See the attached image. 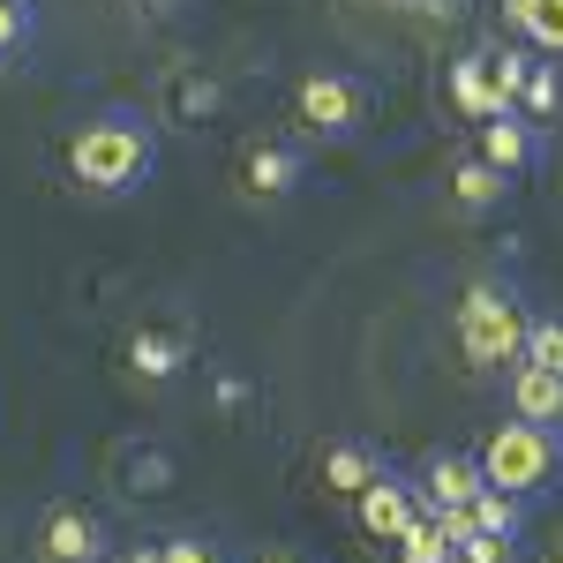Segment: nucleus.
<instances>
[{
    "mask_svg": "<svg viewBox=\"0 0 563 563\" xmlns=\"http://www.w3.org/2000/svg\"><path fill=\"white\" fill-rule=\"evenodd\" d=\"M68 180L90 203H129L158 180V129L135 106H98L84 129L68 135Z\"/></svg>",
    "mask_w": 563,
    "mask_h": 563,
    "instance_id": "nucleus-1",
    "label": "nucleus"
},
{
    "mask_svg": "<svg viewBox=\"0 0 563 563\" xmlns=\"http://www.w3.org/2000/svg\"><path fill=\"white\" fill-rule=\"evenodd\" d=\"M481 474L496 481V488H511L519 504L563 488V429H541V421H526V413L496 421L488 443H481Z\"/></svg>",
    "mask_w": 563,
    "mask_h": 563,
    "instance_id": "nucleus-2",
    "label": "nucleus"
},
{
    "mask_svg": "<svg viewBox=\"0 0 563 563\" xmlns=\"http://www.w3.org/2000/svg\"><path fill=\"white\" fill-rule=\"evenodd\" d=\"M526 301L504 286V278H474L466 286V301H459V353L474 361L481 376H496V368H511L526 353Z\"/></svg>",
    "mask_w": 563,
    "mask_h": 563,
    "instance_id": "nucleus-3",
    "label": "nucleus"
},
{
    "mask_svg": "<svg viewBox=\"0 0 563 563\" xmlns=\"http://www.w3.org/2000/svg\"><path fill=\"white\" fill-rule=\"evenodd\" d=\"M294 113H301L308 135L346 143V135L368 121V84H361L353 68H316V76H301V90H294Z\"/></svg>",
    "mask_w": 563,
    "mask_h": 563,
    "instance_id": "nucleus-4",
    "label": "nucleus"
},
{
    "mask_svg": "<svg viewBox=\"0 0 563 563\" xmlns=\"http://www.w3.org/2000/svg\"><path fill=\"white\" fill-rule=\"evenodd\" d=\"M353 504H361V533H368V541H398L406 526L429 511V504H421V481L390 474V466H384L376 481H368V488H361Z\"/></svg>",
    "mask_w": 563,
    "mask_h": 563,
    "instance_id": "nucleus-5",
    "label": "nucleus"
},
{
    "mask_svg": "<svg viewBox=\"0 0 563 563\" xmlns=\"http://www.w3.org/2000/svg\"><path fill=\"white\" fill-rule=\"evenodd\" d=\"M38 556L45 563H106V519L84 504H53L38 519Z\"/></svg>",
    "mask_w": 563,
    "mask_h": 563,
    "instance_id": "nucleus-6",
    "label": "nucleus"
},
{
    "mask_svg": "<svg viewBox=\"0 0 563 563\" xmlns=\"http://www.w3.org/2000/svg\"><path fill=\"white\" fill-rule=\"evenodd\" d=\"M488 474H481V451H435L429 466H421V504L429 511H466Z\"/></svg>",
    "mask_w": 563,
    "mask_h": 563,
    "instance_id": "nucleus-7",
    "label": "nucleus"
},
{
    "mask_svg": "<svg viewBox=\"0 0 563 563\" xmlns=\"http://www.w3.org/2000/svg\"><path fill=\"white\" fill-rule=\"evenodd\" d=\"M481 158L496 166V174H533L541 166V121H526L519 106L511 113H496V121H481Z\"/></svg>",
    "mask_w": 563,
    "mask_h": 563,
    "instance_id": "nucleus-8",
    "label": "nucleus"
},
{
    "mask_svg": "<svg viewBox=\"0 0 563 563\" xmlns=\"http://www.w3.org/2000/svg\"><path fill=\"white\" fill-rule=\"evenodd\" d=\"M301 180H308V151H294V143H256V151L241 158V188H249L256 203H286Z\"/></svg>",
    "mask_w": 563,
    "mask_h": 563,
    "instance_id": "nucleus-9",
    "label": "nucleus"
},
{
    "mask_svg": "<svg viewBox=\"0 0 563 563\" xmlns=\"http://www.w3.org/2000/svg\"><path fill=\"white\" fill-rule=\"evenodd\" d=\"M511 413L541 421V429H563V368H541V361H511Z\"/></svg>",
    "mask_w": 563,
    "mask_h": 563,
    "instance_id": "nucleus-10",
    "label": "nucleus"
},
{
    "mask_svg": "<svg viewBox=\"0 0 563 563\" xmlns=\"http://www.w3.org/2000/svg\"><path fill=\"white\" fill-rule=\"evenodd\" d=\"M188 361H196V339L188 331H135L129 339V368L143 384H174Z\"/></svg>",
    "mask_w": 563,
    "mask_h": 563,
    "instance_id": "nucleus-11",
    "label": "nucleus"
},
{
    "mask_svg": "<svg viewBox=\"0 0 563 563\" xmlns=\"http://www.w3.org/2000/svg\"><path fill=\"white\" fill-rule=\"evenodd\" d=\"M451 90H459V106H466L474 121L511 113V98H504V84H496V60H488V53H466V60L451 68Z\"/></svg>",
    "mask_w": 563,
    "mask_h": 563,
    "instance_id": "nucleus-12",
    "label": "nucleus"
},
{
    "mask_svg": "<svg viewBox=\"0 0 563 563\" xmlns=\"http://www.w3.org/2000/svg\"><path fill=\"white\" fill-rule=\"evenodd\" d=\"M390 459L376 451V443H361V435H339L331 451H323V488H346V496H361L368 481L384 474Z\"/></svg>",
    "mask_w": 563,
    "mask_h": 563,
    "instance_id": "nucleus-13",
    "label": "nucleus"
},
{
    "mask_svg": "<svg viewBox=\"0 0 563 563\" xmlns=\"http://www.w3.org/2000/svg\"><path fill=\"white\" fill-rule=\"evenodd\" d=\"M504 15H511V31H519L533 53L563 60V0H504Z\"/></svg>",
    "mask_w": 563,
    "mask_h": 563,
    "instance_id": "nucleus-14",
    "label": "nucleus"
},
{
    "mask_svg": "<svg viewBox=\"0 0 563 563\" xmlns=\"http://www.w3.org/2000/svg\"><path fill=\"white\" fill-rule=\"evenodd\" d=\"M504 196H511V174H496V166H488V158H466V166H459V174H451V203H459V211H496V203H504Z\"/></svg>",
    "mask_w": 563,
    "mask_h": 563,
    "instance_id": "nucleus-15",
    "label": "nucleus"
},
{
    "mask_svg": "<svg viewBox=\"0 0 563 563\" xmlns=\"http://www.w3.org/2000/svg\"><path fill=\"white\" fill-rule=\"evenodd\" d=\"M466 511H474V533H504V541H519V533H526V504L511 496V488H496V481L481 488Z\"/></svg>",
    "mask_w": 563,
    "mask_h": 563,
    "instance_id": "nucleus-16",
    "label": "nucleus"
},
{
    "mask_svg": "<svg viewBox=\"0 0 563 563\" xmlns=\"http://www.w3.org/2000/svg\"><path fill=\"white\" fill-rule=\"evenodd\" d=\"M519 113H526V121H556V113H563V60H533V68H526Z\"/></svg>",
    "mask_w": 563,
    "mask_h": 563,
    "instance_id": "nucleus-17",
    "label": "nucleus"
},
{
    "mask_svg": "<svg viewBox=\"0 0 563 563\" xmlns=\"http://www.w3.org/2000/svg\"><path fill=\"white\" fill-rule=\"evenodd\" d=\"M390 549H398V563H451V533H443V519H435V511H421V519L406 526Z\"/></svg>",
    "mask_w": 563,
    "mask_h": 563,
    "instance_id": "nucleus-18",
    "label": "nucleus"
},
{
    "mask_svg": "<svg viewBox=\"0 0 563 563\" xmlns=\"http://www.w3.org/2000/svg\"><path fill=\"white\" fill-rule=\"evenodd\" d=\"M31 38H38V0H0V60L31 53Z\"/></svg>",
    "mask_w": 563,
    "mask_h": 563,
    "instance_id": "nucleus-19",
    "label": "nucleus"
},
{
    "mask_svg": "<svg viewBox=\"0 0 563 563\" xmlns=\"http://www.w3.org/2000/svg\"><path fill=\"white\" fill-rule=\"evenodd\" d=\"M121 474H129V481H121V488H135V496H158V488L174 481V459L143 443V451H129V459H121Z\"/></svg>",
    "mask_w": 563,
    "mask_h": 563,
    "instance_id": "nucleus-20",
    "label": "nucleus"
},
{
    "mask_svg": "<svg viewBox=\"0 0 563 563\" xmlns=\"http://www.w3.org/2000/svg\"><path fill=\"white\" fill-rule=\"evenodd\" d=\"M519 361L563 368V316H533V323H526V353H519Z\"/></svg>",
    "mask_w": 563,
    "mask_h": 563,
    "instance_id": "nucleus-21",
    "label": "nucleus"
},
{
    "mask_svg": "<svg viewBox=\"0 0 563 563\" xmlns=\"http://www.w3.org/2000/svg\"><path fill=\"white\" fill-rule=\"evenodd\" d=\"M158 563H225V549H218L211 533H166L158 541Z\"/></svg>",
    "mask_w": 563,
    "mask_h": 563,
    "instance_id": "nucleus-22",
    "label": "nucleus"
},
{
    "mask_svg": "<svg viewBox=\"0 0 563 563\" xmlns=\"http://www.w3.org/2000/svg\"><path fill=\"white\" fill-rule=\"evenodd\" d=\"M451 563H519V541H504V533H466Z\"/></svg>",
    "mask_w": 563,
    "mask_h": 563,
    "instance_id": "nucleus-23",
    "label": "nucleus"
},
{
    "mask_svg": "<svg viewBox=\"0 0 563 563\" xmlns=\"http://www.w3.org/2000/svg\"><path fill=\"white\" fill-rule=\"evenodd\" d=\"M488 60H496V84H504V98L519 106V90H526V68H533V53H519V45H488Z\"/></svg>",
    "mask_w": 563,
    "mask_h": 563,
    "instance_id": "nucleus-24",
    "label": "nucleus"
},
{
    "mask_svg": "<svg viewBox=\"0 0 563 563\" xmlns=\"http://www.w3.org/2000/svg\"><path fill=\"white\" fill-rule=\"evenodd\" d=\"M211 106H218L211 84H180V113H211Z\"/></svg>",
    "mask_w": 563,
    "mask_h": 563,
    "instance_id": "nucleus-25",
    "label": "nucleus"
},
{
    "mask_svg": "<svg viewBox=\"0 0 563 563\" xmlns=\"http://www.w3.org/2000/svg\"><path fill=\"white\" fill-rule=\"evenodd\" d=\"M263 563H308V556H294V549H278V556H263Z\"/></svg>",
    "mask_w": 563,
    "mask_h": 563,
    "instance_id": "nucleus-26",
    "label": "nucleus"
},
{
    "mask_svg": "<svg viewBox=\"0 0 563 563\" xmlns=\"http://www.w3.org/2000/svg\"><path fill=\"white\" fill-rule=\"evenodd\" d=\"M549 563H563V541H556V556H549Z\"/></svg>",
    "mask_w": 563,
    "mask_h": 563,
    "instance_id": "nucleus-27",
    "label": "nucleus"
}]
</instances>
